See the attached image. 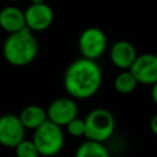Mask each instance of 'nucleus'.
I'll return each mask as SVG.
<instances>
[{"mask_svg": "<svg viewBox=\"0 0 157 157\" xmlns=\"http://www.w3.org/2000/svg\"><path fill=\"white\" fill-rule=\"evenodd\" d=\"M103 74L96 60L80 58L74 60L64 74V88L71 98L87 99L94 96L102 85Z\"/></svg>", "mask_w": 157, "mask_h": 157, "instance_id": "nucleus-1", "label": "nucleus"}, {"mask_svg": "<svg viewBox=\"0 0 157 157\" xmlns=\"http://www.w3.org/2000/svg\"><path fill=\"white\" fill-rule=\"evenodd\" d=\"M38 42L32 31L22 28L10 33L2 44L4 59L13 66H26L38 55Z\"/></svg>", "mask_w": 157, "mask_h": 157, "instance_id": "nucleus-2", "label": "nucleus"}, {"mask_svg": "<svg viewBox=\"0 0 157 157\" xmlns=\"http://www.w3.org/2000/svg\"><path fill=\"white\" fill-rule=\"evenodd\" d=\"M32 141L38 150L39 156H56L64 147L65 136L61 126L52 123L50 120H45L37 129L33 130Z\"/></svg>", "mask_w": 157, "mask_h": 157, "instance_id": "nucleus-3", "label": "nucleus"}, {"mask_svg": "<svg viewBox=\"0 0 157 157\" xmlns=\"http://www.w3.org/2000/svg\"><path fill=\"white\" fill-rule=\"evenodd\" d=\"M85 120V136L86 140L104 142L112 137L115 130V119L113 114L105 108L92 109Z\"/></svg>", "mask_w": 157, "mask_h": 157, "instance_id": "nucleus-4", "label": "nucleus"}, {"mask_svg": "<svg viewBox=\"0 0 157 157\" xmlns=\"http://www.w3.org/2000/svg\"><path fill=\"white\" fill-rule=\"evenodd\" d=\"M77 44L82 58L96 60L107 50L108 39L101 28L87 27L81 32Z\"/></svg>", "mask_w": 157, "mask_h": 157, "instance_id": "nucleus-5", "label": "nucleus"}, {"mask_svg": "<svg viewBox=\"0 0 157 157\" xmlns=\"http://www.w3.org/2000/svg\"><path fill=\"white\" fill-rule=\"evenodd\" d=\"M129 71L132 74L137 83L156 85L157 83V56L151 53L136 55Z\"/></svg>", "mask_w": 157, "mask_h": 157, "instance_id": "nucleus-6", "label": "nucleus"}, {"mask_svg": "<svg viewBox=\"0 0 157 157\" xmlns=\"http://www.w3.org/2000/svg\"><path fill=\"white\" fill-rule=\"evenodd\" d=\"M25 134L26 129L18 115L7 113L0 117V145L7 148H13L25 139Z\"/></svg>", "mask_w": 157, "mask_h": 157, "instance_id": "nucleus-7", "label": "nucleus"}, {"mask_svg": "<svg viewBox=\"0 0 157 157\" xmlns=\"http://www.w3.org/2000/svg\"><path fill=\"white\" fill-rule=\"evenodd\" d=\"M26 28L32 32H43L50 27L54 20V12L52 7L45 4H31L25 11Z\"/></svg>", "mask_w": 157, "mask_h": 157, "instance_id": "nucleus-8", "label": "nucleus"}, {"mask_svg": "<svg viewBox=\"0 0 157 157\" xmlns=\"http://www.w3.org/2000/svg\"><path fill=\"white\" fill-rule=\"evenodd\" d=\"M47 112V119L50 120L52 123L59 125V126H65L70 120L77 117L78 108L74 98L69 97H59L55 98L49 107L45 109Z\"/></svg>", "mask_w": 157, "mask_h": 157, "instance_id": "nucleus-9", "label": "nucleus"}, {"mask_svg": "<svg viewBox=\"0 0 157 157\" xmlns=\"http://www.w3.org/2000/svg\"><path fill=\"white\" fill-rule=\"evenodd\" d=\"M109 55H110L112 63L117 67L121 70H129V67L131 66L137 54H136L135 47L130 42L121 39V40L115 42L110 47Z\"/></svg>", "mask_w": 157, "mask_h": 157, "instance_id": "nucleus-10", "label": "nucleus"}, {"mask_svg": "<svg viewBox=\"0 0 157 157\" xmlns=\"http://www.w3.org/2000/svg\"><path fill=\"white\" fill-rule=\"evenodd\" d=\"M26 27L23 11L16 6H5L0 10V28L5 32L13 33Z\"/></svg>", "mask_w": 157, "mask_h": 157, "instance_id": "nucleus-11", "label": "nucleus"}, {"mask_svg": "<svg viewBox=\"0 0 157 157\" xmlns=\"http://www.w3.org/2000/svg\"><path fill=\"white\" fill-rule=\"evenodd\" d=\"M18 118L25 129L34 130L47 120V112L40 105L29 104L21 110Z\"/></svg>", "mask_w": 157, "mask_h": 157, "instance_id": "nucleus-12", "label": "nucleus"}, {"mask_svg": "<svg viewBox=\"0 0 157 157\" xmlns=\"http://www.w3.org/2000/svg\"><path fill=\"white\" fill-rule=\"evenodd\" d=\"M75 157H110V156L103 142L86 140L76 148Z\"/></svg>", "mask_w": 157, "mask_h": 157, "instance_id": "nucleus-13", "label": "nucleus"}, {"mask_svg": "<svg viewBox=\"0 0 157 157\" xmlns=\"http://www.w3.org/2000/svg\"><path fill=\"white\" fill-rule=\"evenodd\" d=\"M113 85H114V88L117 92L128 94V93H131L132 91H135V88L137 86V81L135 80V77L132 76V74L129 70H123L115 76Z\"/></svg>", "mask_w": 157, "mask_h": 157, "instance_id": "nucleus-14", "label": "nucleus"}, {"mask_svg": "<svg viewBox=\"0 0 157 157\" xmlns=\"http://www.w3.org/2000/svg\"><path fill=\"white\" fill-rule=\"evenodd\" d=\"M15 155L16 157H39L38 150L34 146L32 140L23 139L21 142H18L15 147Z\"/></svg>", "mask_w": 157, "mask_h": 157, "instance_id": "nucleus-15", "label": "nucleus"}, {"mask_svg": "<svg viewBox=\"0 0 157 157\" xmlns=\"http://www.w3.org/2000/svg\"><path fill=\"white\" fill-rule=\"evenodd\" d=\"M66 130L69 132V135H71L72 137H82L85 136V120L76 117L72 120H70L66 125Z\"/></svg>", "mask_w": 157, "mask_h": 157, "instance_id": "nucleus-16", "label": "nucleus"}, {"mask_svg": "<svg viewBox=\"0 0 157 157\" xmlns=\"http://www.w3.org/2000/svg\"><path fill=\"white\" fill-rule=\"evenodd\" d=\"M151 130H152V132L153 134H157V115L155 114L153 117H152V119H151Z\"/></svg>", "mask_w": 157, "mask_h": 157, "instance_id": "nucleus-17", "label": "nucleus"}, {"mask_svg": "<svg viewBox=\"0 0 157 157\" xmlns=\"http://www.w3.org/2000/svg\"><path fill=\"white\" fill-rule=\"evenodd\" d=\"M44 2V0H31V4H40Z\"/></svg>", "mask_w": 157, "mask_h": 157, "instance_id": "nucleus-18", "label": "nucleus"}, {"mask_svg": "<svg viewBox=\"0 0 157 157\" xmlns=\"http://www.w3.org/2000/svg\"><path fill=\"white\" fill-rule=\"evenodd\" d=\"M47 157H58V155L56 156H47Z\"/></svg>", "mask_w": 157, "mask_h": 157, "instance_id": "nucleus-19", "label": "nucleus"}, {"mask_svg": "<svg viewBox=\"0 0 157 157\" xmlns=\"http://www.w3.org/2000/svg\"><path fill=\"white\" fill-rule=\"evenodd\" d=\"M9 1H20V0H9Z\"/></svg>", "mask_w": 157, "mask_h": 157, "instance_id": "nucleus-20", "label": "nucleus"}]
</instances>
